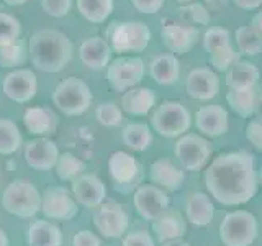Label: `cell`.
Listing matches in <instances>:
<instances>
[{
    "instance_id": "cell-13",
    "label": "cell",
    "mask_w": 262,
    "mask_h": 246,
    "mask_svg": "<svg viewBox=\"0 0 262 246\" xmlns=\"http://www.w3.org/2000/svg\"><path fill=\"white\" fill-rule=\"evenodd\" d=\"M139 164L126 151H115L108 158V172L115 182L117 191H128L139 180Z\"/></svg>"
},
{
    "instance_id": "cell-29",
    "label": "cell",
    "mask_w": 262,
    "mask_h": 246,
    "mask_svg": "<svg viewBox=\"0 0 262 246\" xmlns=\"http://www.w3.org/2000/svg\"><path fill=\"white\" fill-rule=\"evenodd\" d=\"M257 95L254 89H229L226 94V102L231 109L243 118H249L256 110Z\"/></svg>"
},
{
    "instance_id": "cell-17",
    "label": "cell",
    "mask_w": 262,
    "mask_h": 246,
    "mask_svg": "<svg viewBox=\"0 0 262 246\" xmlns=\"http://www.w3.org/2000/svg\"><path fill=\"white\" fill-rule=\"evenodd\" d=\"M2 87L8 98L18 104H27L36 95L38 80L35 72L30 69H15L5 76Z\"/></svg>"
},
{
    "instance_id": "cell-9",
    "label": "cell",
    "mask_w": 262,
    "mask_h": 246,
    "mask_svg": "<svg viewBox=\"0 0 262 246\" xmlns=\"http://www.w3.org/2000/svg\"><path fill=\"white\" fill-rule=\"evenodd\" d=\"M92 221L98 233L106 240L125 236L128 232L129 217L126 210L117 202H103L98 207L92 209Z\"/></svg>"
},
{
    "instance_id": "cell-16",
    "label": "cell",
    "mask_w": 262,
    "mask_h": 246,
    "mask_svg": "<svg viewBox=\"0 0 262 246\" xmlns=\"http://www.w3.org/2000/svg\"><path fill=\"white\" fill-rule=\"evenodd\" d=\"M71 192L79 205L95 209L106 199V187L103 180L95 174H80L72 180Z\"/></svg>"
},
{
    "instance_id": "cell-30",
    "label": "cell",
    "mask_w": 262,
    "mask_h": 246,
    "mask_svg": "<svg viewBox=\"0 0 262 246\" xmlns=\"http://www.w3.org/2000/svg\"><path fill=\"white\" fill-rule=\"evenodd\" d=\"M121 139L133 151H146L152 143V131L144 123H129L123 128Z\"/></svg>"
},
{
    "instance_id": "cell-5",
    "label": "cell",
    "mask_w": 262,
    "mask_h": 246,
    "mask_svg": "<svg viewBox=\"0 0 262 246\" xmlns=\"http://www.w3.org/2000/svg\"><path fill=\"white\" fill-rule=\"evenodd\" d=\"M257 233V218L248 210L228 212L220 223V238L225 246H251Z\"/></svg>"
},
{
    "instance_id": "cell-4",
    "label": "cell",
    "mask_w": 262,
    "mask_h": 246,
    "mask_svg": "<svg viewBox=\"0 0 262 246\" xmlns=\"http://www.w3.org/2000/svg\"><path fill=\"white\" fill-rule=\"evenodd\" d=\"M106 38L117 53H141L149 45L151 31L143 22H115L106 30Z\"/></svg>"
},
{
    "instance_id": "cell-33",
    "label": "cell",
    "mask_w": 262,
    "mask_h": 246,
    "mask_svg": "<svg viewBox=\"0 0 262 246\" xmlns=\"http://www.w3.org/2000/svg\"><path fill=\"white\" fill-rule=\"evenodd\" d=\"M85 168H87L85 162L82 161L80 158H77L76 154L69 153V151L61 153L59 158H57L56 166H54L57 177H59L61 180H64V182H68V180H74L80 174H84Z\"/></svg>"
},
{
    "instance_id": "cell-10",
    "label": "cell",
    "mask_w": 262,
    "mask_h": 246,
    "mask_svg": "<svg viewBox=\"0 0 262 246\" xmlns=\"http://www.w3.org/2000/svg\"><path fill=\"white\" fill-rule=\"evenodd\" d=\"M41 212L48 220L69 221L77 215L79 203L66 187L54 186L41 194Z\"/></svg>"
},
{
    "instance_id": "cell-22",
    "label": "cell",
    "mask_w": 262,
    "mask_h": 246,
    "mask_svg": "<svg viewBox=\"0 0 262 246\" xmlns=\"http://www.w3.org/2000/svg\"><path fill=\"white\" fill-rule=\"evenodd\" d=\"M151 230L159 243L176 240L187 233V221L177 210H166L158 215L151 223Z\"/></svg>"
},
{
    "instance_id": "cell-31",
    "label": "cell",
    "mask_w": 262,
    "mask_h": 246,
    "mask_svg": "<svg viewBox=\"0 0 262 246\" xmlns=\"http://www.w3.org/2000/svg\"><path fill=\"white\" fill-rule=\"evenodd\" d=\"M77 10L89 22L103 23L113 12V0H77Z\"/></svg>"
},
{
    "instance_id": "cell-39",
    "label": "cell",
    "mask_w": 262,
    "mask_h": 246,
    "mask_svg": "<svg viewBox=\"0 0 262 246\" xmlns=\"http://www.w3.org/2000/svg\"><path fill=\"white\" fill-rule=\"evenodd\" d=\"M226 45H231V35L226 28H221V27H211L205 31L203 35V48L205 51L208 54L211 51H215L216 48L221 46H226Z\"/></svg>"
},
{
    "instance_id": "cell-38",
    "label": "cell",
    "mask_w": 262,
    "mask_h": 246,
    "mask_svg": "<svg viewBox=\"0 0 262 246\" xmlns=\"http://www.w3.org/2000/svg\"><path fill=\"white\" fill-rule=\"evenodd\" d=\"M21 25L13 15L0 13V46L15 43L20 38Z\"/></svg>"
},
{
    "instance_id": "cell-35",
    "label": "cell",
    "mask_w": 262,
    "mask_h": 246,
    "mask_svg": "<svg viewBox=\"0 0 262 246\" xmlns=\"http://www.w3.org/2000/svg\"><path fill=\"white\" fill-rule=\"evenodd\" d=\"M236 45L239 53L246 56L262 53V38L251 27H239L236 30Z\"/></svg>"
},
{
    "instance_id": "cell-11",
    "label": "cell",
    "mask_w": 262,
    "mask_h": 246,
    "mask_svg": "<svg viewBox=\"0 0 262 246\" xmlns=\"http://www.w3.org/2000/svg\"><path fill=\"white\" fill-rule=\"evenodd\" d=\"M143 77L144 63L141 57H118L106 68V79L118 92H125V90L138 86Z\"/></svg>"
},
{
    "instance_id": "cell-27",
    "label": "cell",
    "mask_w": 262,
    "mask_h": 246,
    "mask_svg": "<svg viewBox=\"0 0 262 246\" xmlns=\"http://www.w3.org/2000/svg\"><path fill=\"white\" fill-rule=\"evenodd\" d=\"M259 77H260V71L256 64L239 59L228 71L226 86L229 89H254Z\"/></svg>"
},
{
    "instance_id": "cell-24",
    "label": "cell",
    "mask_w": 262,
    "mask_h": 246,
    "mask_svg": "<svg viewBox=\"0 0 262 246\" xmlns=\"http://www.w3.org/2000/svg\"><path fill=\"white\" fill-rule=\"evenodd\" d=\"M156 105V94L149 87H131L121 97L123 110L129 115L143 117L147 115Z\"/></svg>"
},
{
    "instance_id": "cell-32",
    "label": "cell",
    "mask_w": 262,
    "mask_h": 246,
    "mask_svg": "<svg viewBox=\"0 0 262 246\" xmlns=\"http://www.w3.org/2000/svg\"><path fill=\"white\" fill-rule=\"evenodd\" d=\"M23 136L16 123L8 118H0V154L8 156L20 150Z\"/></svg>"
},
{
    "instance_id": "cell-18",
    "label": "cell",
    "mask_w": 262,
    "mask_h": 246,
    "mask_svg": "<svg viewBox=\"0 0 262 246\" xmlns=\"http://www.w3.org/2000/svg\"><path fill=\"white\" fill-rule=\"evenodd\" d=\"M188 97L196 100H210L220 92V77L210 68H195L188 72L185 80Z\"/></svg>"
},
{
    "instance_id": "cell-28",
    "label": "cell",
    "mask_w": 262,
    "mask_h": 246,
    "mask_svg": "<svg viewBox=\"0 0 262 246\" xmlns=\"http://www.w3.org/2000/svg\"><path fill=\"white\" fill-rule=\"evenodd\" d=\"M151 76L161 86L176 84L180 76V63L176 54H159L151 61Z\"/></svg>"
},
{
    "instance_id": "cell-25",
    "label": "cell",
    "mask_w": 262,
    "mask_h": 246,
    "mask_svg": "<svg viewBox=\"0 0 262 246\" xmlns=\"http://www.w3.org/2000/svg\"><path fill=\"white\" fill-rule=\"evenodd\" d=\"M185 215L193 227L203 228L211 223L213 217H215V207H213V202L210 200V197L207 194L193 192L187 199Z\"/></svg>"
},
{
    "instance_id": "cell-23",
    "label": "cell",
    "mask_w": 262,
    "mask_h": 246,
    "mask_svg": "<svg viewBox=\"0 0 262 246\" xmlns=\"http://www.w3.org/2000/svg\"><path fill=\"white\" fill-rule=\"evenodd\" d=\"M80 61L84 63L89 69L100 71L105 66H108L112 56L110 43L102 36H90L84 39L79 49Z\"/></svg>"
},
{
    "instance_id": "cell-43",
    "label": "cell",
    "mask_w": 262,
    "mask_h": 246,
    "mask_svg": "<svg viewBox=\"0 0 262 246\" xmlns=\"http://www.w3.org/2000/svg\"><path fill=\"white\" fill-rule=\"evenodd\" d=\"M72 246H102V240L90 230H82L72 236Z\"/></svg>"
},
{
    "instance_id": "cell-47",
    "label": "cell",
    "mask_w": 262,
    "mask_h": 246,
    "mask_svg": "<svg viewBox=\"0 0 262 246\" xmlns=\"http://www.w3.org/2000/svg\"><path fill=\"white\" fill-rule=\"evenodd\" d=\"M251 28L262 38V12H259V13L254 15V18H252V22H251Z\"/></svg>"
},
{
    "instance_id": "cell-41",
    "label": "cell",
    "mask_w": 262,
    "mask_h": 246,
    "mask_svg": "<svg viewBox=\"0 0 262 246\" xmlns=\"http://www.w3.org/2000/svg\"><path fill=\"white\" fill-rule=\"evenodd\" d=\"M41 7L48 15L54 16V18H61V16L69 13L72 0H41Z\"/></svg>"
},
{
    "instance_id": "cell-12",
    "label": "cell",
    "mask_w": 262,
    "mask_h": 246,
    "mask_svg": "<svg viewBox=\"0 0 262 246\" xmlns=\"http://www.w3.org/2000/svg\"><path fill=\"white\" fill-rule=\"evenodd\" d=\"M133 203L139 217L152 221L156 217L169 209L170 199L164 189L152 184H144L135 191Z\"/></svg>"
},
{
    "instance_id": "cell-26",
    "label": "cell",
    "mask_w": 262,
    "mask_h": 246,
    "mask_svg": "<svg viewBox=\"0 0 262 246\" xmlns=\"http://www.w3.org/2000/svg\"><path fill=\"white\" fill-rule=\"evenodd\" d=\"M28 246H62V232L53 221L35 220L27 232Z\"/></svg>"
},
{
    "instance_id": "cell-7",
    "label": "cell",
    "mask_w": 262,
    "mask_h": 246,
    "mask_svg": "<svg viewBox=\"0 0 262 246\" xmlns=\"http://www.w3.org/2000/svg\"><path fill=\"white\" fill-rule=\"evenodd\" d=\"M53 102L64 115L76 117V115H82L90 107L92 92L82 79L68 77L54 89Z\"/></svg>"
},
{
    "instance_id": "cell-40",
    "label": "cell",
    "mask_w": 262,
    "mask_h": 246,
    "mask_svg": "<svg viewBox=\"0 0 262 246\" xmlns=\"http://www.w3.org/2000/svg\"><path fill=\"white\" fill-rule=\"evenodd\" d=\"M179 13L182 15V18L190 25H208L210 23V12L202 4H187L180 7Z\"/></svg>"
},
{
    "instance_id": "cell-37",
    "label": "cell",
    "mask_w": 262,
    "mask_h": 246,
    "mask_svg": "<svg viewBox=\"0 0 262 246\" xmlns=\"http://www.w3.org/2000/svg\"><path fill=\"white\" fill-rule=\"evenodd\" d=\"M95 118L100 125L115 128L123 121V112L115 102H102L95 109Z\"/></svg>"
},
{
    "instance_id": "cell-44",
    "label": "cell",
    "mask_w": 262,
    "mask_h": 246,
    "mask_svg": "<svg viewBox=\"0 0 262 246\" xmlns=\"http://www.w3.org/2000/svg\"><path fill=\"white\" fill-rule=\"evenodd\" d=\"M246 138L262 151V120H252L246 127Z\"/></svg>"
},
{
    "instance_id": "cell-6",
    "label": "cell",
    "mask_w": 262,
    "mask_h": 246,
    "mask_svg": "<svg viewBox=\"0 0 262 246\" xmlns=\"http://www.w3.org/2000/svg\"><path fill=\"white\" fill-rule=\"evenodd\" d=\"M192 125V115L184 104L177 100L162 102L151 115V127L158 135L166 138H177L185 135Z\"/></svg>"
},
{
    "instance_id": "cell-21",
    "label": "cell",
    "mask_w": 262,
    "mask_h": 246,
    "mask_svg": "<svg viewBox=\"0 0 262 246\" xmlns=\"http://www.w3.org/2000/svg\"><path fill=\"white\" fill-rule=\"evenodd\" d=\"M23 123L31 135L49 136L56 133L59 118L48 107H28L23 113Z\"/></svg>"
},
{
    "instance_id": "cell-1",
    "label": "cell",
    "mask_w": 262,
    "mask_h": 246,
    "mask_svg": "<svg viewBox=\"0 0 262 246\" xmlns=\"http://www.w3.org/2000/svg\"><path fill=\"white\" fill-rule=\"evenodd\" d=\"M203 179L210 195L226 207L249 202L257 192L256 164L248 151L218 154L205 171Z\"/></svg>"
},
{
    "instance_id": "cell-46",
    "label": "cell",
    "mask_w": 262,
    "mask_h": 246,
    "mask_svg": "<svg viewBox=\"0 0 262 246\" xmlns=\"http://www.w3.org/2000/svg\"><path fill=\"white\" fill-rule=\"evenodd\" d=\"M234 4L243 10H256L262 5V0H234Z\"/></svg>"
},
{
    "instance_id": "cell-36",
    "label": "cell",
    "mask_w": 262,
    "mask_h": 246,
    "mask_svg": "<svg viewBox=\"0 0 262 246\" xmlns=\"http://www.w3.org/2000/svg\"><path fill=\"white\" fill-rule=\"evenodd\" d=\"M239 54L241 53H236L233 45L221 46V48H216L215 51L210 53V64L213 66V69L218 71V72L229 71L233 64H236L237 61H239Z\"/></svg>"
},
{
    "instance_id": "cell-2",
    "label": "cell",
    "mask_w": 262,
    "mask_h": 246,
    "mask_svg": "<svg viewBox=\"0 0 262 246\" xmlns=\"http://www.w3.org/2000/svg\"><path fill=\"white\" fill-rule=\"evenodd\" d=\"M28 54L33 66L39 71L59 72L72 59V43L59 30L43 28L31 35Z\"/></svg>"
},
{
    "instance_id": "cell-14",
    "label": "cell",
    "mask_w": 262,
    "mask_h": 246,
    "mask_svg": "<svg viewBox=\"0 0 262 246\" xmlns=\"http://www.w3.org/2000/svg\"><path fill=\"white\" fill-rule=\"evenodd\" d=\"M199 36V27L190 23H166L161 30V38L172 54H187Z\"/></svg>"
},
{
    "instance_id": "cell-51",
    "label": "cell",
    "mask_w": 262,
    "mask_h": 246,
    "mask_svg": "<svg viewBox=\"0 0 262 246\" xmlns=\"http://www.w3.org/2000/svg\"><path fill=\"white\" fill-rule=\"evenodd\" d=\"M4 2L7 4V5H23L25 2H27V0H4Z\"/></svg>"
},
{
    "instance_id": "cell-3",
    "label": "cell",
    "mask_w": 262,
    "mask_h": 246,
    "mask_svg": "<svg viewBox=\"0 0 262 246\" xmlns=\"http://www.w3.org/2000/svg\"><path fill=\"white\" fill-rule=\"evenodd\" d=\"M2 209L8 215L31 218L41 212V194L27 179H15L2 194Z\"/></svg>"
},
{
    "instance_id": "cell-49",
    "label": "cell",
    "mask_w": 262,
    "mask_h": 246,
    "mask_svg": "<svg viewBox=\"0 0 262 246\" xmlns=\"http://www.w3.org/2000/svg\"><path fill=\"white\" fill-rule=\"evenodd\" d=\"M254 113L257 115L259 120H262V95L257 97V100H256V110H254Z\"/></svg>"
},
{
    "instance_id": "cell-20",
    "label": "cell",
    "mask_w": 262,
    "mask_h": 246,
    "mask_svg": "<svg viewBox=\"0 0 262 246\" xmlns=\"http://www.w3.org/2000/svg\"><path fill=\"white\" fill-rule=\"evenodd\" d=\"M149 179L154 184H158V187L164 189V191L176 192L182 187L185 180V174H184V171L177 168L169 158H161L151 164Z\"/></svg>"
},
{
    "instance_id": "cell-42",
    "label": "cell",
    "mask_w": 262,
    "mask_h": 246,
    "mask_svg": "<svg viewBox=\"0 0 262 246\" xmlns=\"http://www.w3.org/2000/svg\"><path fill=\"white\" fill-rule=\"evenodd\" d=\"M123 246H156L152 236L146 230H135L123 236Z\"/></svg>"
},
{
    "instance_id": "cell-45",
    "label": "cell",
    "mask_w": 262,
    "mask_h": 246,
    "mask_svg": "<svg viewBox=\"0 0 262 246\" xmlns=\"http://www.w3.org/2000/svg\"><path fill=\"white\" fill-rule=\"evenodd\" d=\"M131 4L135 5L138 12L152 15L161 10L164 5V0H131Z\"/></svg>"
},
{
    "instance_id": "cell-34",
    "label": "cell",
    "mask_w": 262,
    "mask_h": 246,
    "mask_svg": "<svg viewBox=\"0 0 262 246\" xmlns=\"http://www.w3.org/2000/svg\"><path fill=\"white\" fill-rule=\"evenodd\" d=\"M28 49L23 39H16L15 43L0 46V68H16L27 61Z\"/></svg>"
},
{
    "instance_id": "cell-19",
    "label": "cell",
    "mask_w": 262,
    "mask_h": 246,
    "mask_svg": "<svg viewBox=\"0 0 262 246\" xmlns=\"http://www.w3.org/2000/svg\"><path fill=\"white\" fill-rule=\"evenodd\" d=\"M228 112L221 105H203L196 110L195 127L205 136L216 138L228 131Z\"/></svg>"
},
{
    "instance_id": "cell-8",
    "label": "cell",
    "mask_w": 262,
    "mask_h": 246,
    "mask_svg": "<svg viewBox=\"0 0 262 246\" xmlns=\"http://www.w3.org/2000/svg\"><path fill=\"white\" fill-rule=\"evenodd\" d=\"M174 153L185 171L196 172L207 166L211 154V145L207 138L200 135L185 133L177 139Z\"/></svg>"
},
{
    "instance_id": "cell-48",
    "label": "cell",
    "mask_w": 262,
    "mask_h": 246,
    "mask_svg": "<svg viewBox=\"0 0 262 246\" xmlns=\"http://www.w3.org/2000/svg\"><path fill=\"white\" fill-rule=\"evenodd\" d=\"M161 246H190L187 241L180 240V238H176V240H169V241H164Z\"/></svg>"
},
{
    "instance_id": "cell-52",
    "label": "cell",
    "mask_w": 262,
    "mask_h": 246,
    "mask_svg": "<svg viewBox=\"0 0 262 246\" xmlns=\"http://www.w3.org/2000/svg\"><path fill=\"white\" fill-rule=\"evenodd\" d=\"M176 2L182 4V5H187V4H192V2H195V0H176Z\"/></svg>"
},
{
    "instance_id": "cell-50",
    "label": "cell",
    "mask_w": 262,
    "mask_h": 246,
    "mask_svg": "<svg viewBox=\"0 0 262 246\" xmlns=\"http://www.w3.org/2000/svg\"><path fill=\"white\" fill-rule=\"evenodd\" d=\"M0 246H10L8 235L5 233V230H2V228H0Z\"/></svg>"
},
{
    "instance_id": "cell-15",
    "label": "cell",
    "mask_w": 262,
    "mask_h": 246,
    "mask_svg": "<svg viewBox=\"0 0 262 246\" xmlns=\"http://www.w3.org/2000/svg\"><path fill=\"white\" fill-rule=\"evenodd\" d=\"M59 154L61 153L57 150V145L53 139H49L48 136H39L27 141L23 158L31 169L49 171L56 166Z\"/></svg>"
}]
</instances>
